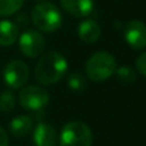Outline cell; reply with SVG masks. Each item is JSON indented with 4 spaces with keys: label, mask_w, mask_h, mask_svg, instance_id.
I'll list each match as a JSON object with an SVG mask.
<instances>
[{
    "label": "cell",
    "mask_w": 146,
    "mask_h": 146,
    "mask_svg": "<svg viewBox=\"0 0 146 146\" xmlns=\"http://www.w3.org/2000/svg\"><path fill=\"white\" fill-rule=\"evenodd\" d=\"M19 31L14 22L8 19L0 21V45L10 46L18 40Z\"/></svg>",
    "instance_id": "13"
},
{
    "label": "cell",
    "mask_w": 146,
    "mask_h": 146,
    "mask_svg": "<svg viewBox=\"0 0 146 146\" xmlns=\"http://www.w3.org/2000/svg\"><path fill=\"white\" fill-rule=\"evenodd\" d=\"M36 1H44V0H36Z\"/></svg>",
    "instance_id": "20"
},
{
    "label": "cell",
    "mask_w": 146,
    "mask_h": 146,
    "mask_svg": "<svg viewBox=\"0 0 146 146\" xmlns=\"http://www.w3.org/2000/svg\"><path fill=\"white\" fill-rule=\"evenodd\" d=\"M18 100L21 106L26 110H40L49 104L50 95L45 88L31 85L21 90Z\"/></svg>",
    "instance_id": "5"
},
{
    "label": "cell",
    "mask_w": 146,
    "mask_h": 146,
    "mask_svg": "<svg viewBox=\"0 0 146 146\" xmlns=\"http://www.w3.org/2000/svg\"><path fill=\"white\" fill-rule=\"evenodd\" d=\"M19 49L27 58H36L41 55L45 49V38L41 32L35 30H27L19 36Z\"/></svg>",
    "instance_id": "7"
},
{
    "label": "cell",
    "mask_w": 146,
    "mask_h": 146,
    "mask_svg": "<svg viewBox=\"0 0 146 146\" xmlns=\"http://www.w3.org/2000/svg\"><path fill=\"white\" fill-rule=\"evenodd\" d=\"M31 19L37 30L51 33L60 28L63 18L55 4L50 1H40L32 8Z\"/></svg>",
    "instance_id": "2"
},
{
    "label": "cell",
    "mask_w": 146,
    "mask_h": 146,
    "mask_svg": "<svg viewBox=\"0 0 146 146\" xmlns=\"http://www.w3.org/2000/svg\"><path fill=\"white\" fill-rule=\"evenodd\" d=\"M9 131L14 137H25L33 131V121L31 117L21 114L10 121Z\"/></svg>",
    "instance_id": "12"
},
{
    "label": "cell",
    "mask_w": 146,
    "mask_h": 146,
    "mask_svg": "<svg viewBox=\"0 0 146 146\" xmlns=\"http://www.w3.org/2000/svg\"><path fill=\"white\" fill-rule=\"evenodd\" d=\"M124 40L135 50L146 48V25L139 19H132L124 27Z\"/></svg>",
    "instance_id": "8"
},
{
    "label": "cell",
    "mask_w": 146,
    "mask_h": 146,
    "mask_svg": "<svg viewBox=\"0 0 146 146\" xmlns=\"http://www.w3.org/2000/svg\"><path fill=\"white\" fill-rule=\"evenodd\" d=\"M15 106V98L10 91H3L0 94V111L9 113Z\"/></svg>",
    "instance_id": "17"
},
{
    "label": "cell",
    "mask_w": 146,
    "mask_h": 146,
    "mask_svg": "<svg viewBox=\"0 0 146 146\" xmlns=\"http://www.w3.org/2000/svg\"><path fill=\"white\" fill-rule=\"evenodd\" d=\"M136 69L141 76L146 77V53H142L136 59Z\"/></svg>",
    "instance_id": "18"
},
{
    "label": "cell",
    "mask_w": 146,
    "mask_h": 146,
    "mask_svg": "<svg viewBox=\"0 0 146 146\" xmlns=\"http://www.w3.org/2000/svg\"><path fill=\"white\" fill-rule=\"evenodd\" d=\"M78 37L83 41V42H87V44H94L100 38L101 35V30H100V26L96 21L94 19H85L80 23L78 26Z\"/></svg>",
    "instance_id": "11"
},
{
    "label": "cell",
    "mask_w": 146,
    "mask_h": 146,
    "mask_svg": "<svg viewBox=\"0 0 146 146\" xmlns=\"http://www.w3.org/2000/svg\"><path fill=\"white\" fill-rule=\"evenodd\" d=\"M0 146H9V137L3 127H0Z\"/></svg>",
    "instance_id": "19"
},
{
    "label": "cell",
    "mask_w": 146,
    "mask_h": 146,
    "mask_svg": "<svg viewBox=\"0 0 146 146\" xmlns=\"http://www.w3.org/2000/svg\"><path fill=\"white\" fill-rule=\"evenodd\" d=\"M117 71V62L111 54L98 51L86 62V74L94 82H104L109 80Z\"/></svg>",
    "instance_id": "3"
},
{
    "label": "cell",
    "mask_w": 146,
    "mask_h": 146,
    "mask_svg": "<svg viewBox=\"0 0 146 146\" xmlns=\"http://www.w3.org/2000/svg\"><path fill=\"white\" fill-rule=\"evenodd\" d=\"M92 141L91 128L81 121H72L64 124L59 136L60 146H91Z\"/></svg>",
    "instance_id": "4"
},
{
    "label": "cell",
    "mask_w": 146,
    "mask_h": 146,
    "mask_svg": "<svg viewBox=\"0 0 146 146\" xmlns=\"http://www.w3.org/2000/svg\"><path fill=\"white\" fill-rule=\"evenodd\" d=\"M68 71V62L58 51H48L45 53L35 67L36 80L44 86L55 85Z\"/></svg>",
    "instance_id": "1"
},
{
    "label": "cell",
    "mask_w": 146,
    "mask_h": 146,
    "mask_svg": "<svg viewBox=\"0 0 146 146\" xmlns=\"http://www.w3.org/2000/svg\"><path fill=\"white\" fill-rule=\"evenodd\" d=\"M25 0H0V17H10L22 8Z\"/></svg>",
    "instance_id": "14"
},
{
    "label": "cell",
    "mask_w": 146,
    "mask_h": 146,
    "mask_svg": "<svg viewBox=\"0 0 146 146\" xmlns=\"http://www.w3.org/2000/svg\"><path fill=\"white\" fill-rule=\"evenodd\" d=\"M33 144L35 146H56L58 135L50 123L40 122L33 129Z\"/></svg>",
    "instance_id": "9"
},
{
    "label": "cell",
    "mask_w": 146,
    "mask_h": 146,
    "mask_svg": "<svg viewBox=\"0 0 146 146\" xmlns=\"http://www.w3.org/2000/svg\"><path fill=\"white\" fill-rule=\"evenodd\" d=\"M3 77L7 86H9L13 90H17L27 83L28 77H30V69L25 62L15 59L5 66Z\"/></svg>",
    "instance_id": "6"
},
{
    "label": "cell",
    "mask_w": 146,
    "mask_h": 146,
    "mask_svg": "<svg viewBox=\"0 0 146 146\" xmlns=\"http://www.w3.org/2000/svg\"><path fill=\"white\" fill-rule=\"evenodd\" d=\"M67 82H68L69 88L72 91H76V92H81L86 88V80L81 73H71L67 78Z\"/></svg>",
    "instance_id": "15"
},
{
    "label": "cell",
    "mask_w": 146,
    "mask_h": 146,
    "mask_svg": "<svg viewBox=\"0 0 146 146\" xmlns=\"http://www.w3.org/2000/svg\"><path fill=\"white\" fill-rule=\"evenodd\" d=\"M114 74H117V78L123 83H128L129 85V83H133L136 81V72L131 67H127V66L119 67V68H117Z\"/></svg>",
    "instance_id": "16"
},
{
    "label": "cell",
    "mask_w": 146,
    "mask_h": 146,
    "mask_svg": "<svg viewBox=\"0 0 146 146\" xmlns=\"http://www.w3.org/2000/svg\"><path fill=\"white\" fill-rule=\"evenodd\" d=\"M66 12L77 18H86L92 13L94 0H60Z\"/></svg>",
    "instance_id": "10"
}]
</instances>
